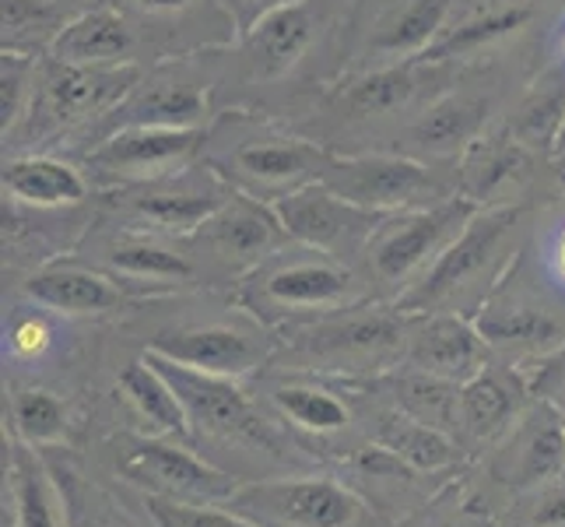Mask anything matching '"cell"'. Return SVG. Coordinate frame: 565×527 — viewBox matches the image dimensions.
Segmentation results:
<instances>
[{"mask_svg": "<svg viewBox=\"0 0 565 527\" xmlns=\"http://www.w3.org/2000/svg\"><path fill=\"white\" fill-rule=\"evenodd\" d=\"M11 503H14V527H67L64 514H56L61 493L50 472L39 467L25 451L11 461Z\"/></svg>", "mask_w": 565, "mask_h": 527, "instance_id": "obj_35", "label": "cell"}, {"mask_svg": "<svg viewBox=\"0 0 565 527\" xmlns=\"http://www.w3.org/2000/svg\"><path fill=\"white\" fill-rule=\"evenodd\" d=\"M404 356L415 373L463 383L489 366V345L478 324L460 314H422L407 327Z\"/></svg>", "mask_w": 565, "mask_h": 527, "instance_id": "obj_18", "label": "cell"}, {"mask_svg": "<svg viewBox=\"0 0 565 527\" xmlns=\"http://www.w3.org/2000/svg\"><path fill=\"white\" fill-rule=\"evenodd\" d=\"M446 64H383V67H359L355 74H344L338 85H330V109L348 124L383 120L415 103L425 77L439 74Z\"/></svg>", "mask_w": 565, "mask_h": 527, "instance_id": "obj_20", "label": "cell"}, {"mask_svg": "<svg viewBox=\"0 0 565 527\" xmlns=\"http://www.w3.org/2000/svg\"><path fill=\"white\" fill-rule=\"evenodd\" d=\"M103 261L116 278H138L151 285H183L193 278V264L186 253L169 246L159 232L124 229L106 243Z\"/></svg>", "mask_w": 565, "mask_h": 527, "instance_id": "obj_28", "label": "cell"}, {"mask_svg": "<svg viewBox=\"0 0 565 527\" xmlns=\"http://www.w3.org/2000/svg\"><path fill=\"white\" fill-rule=\"evenodd\" d=\"M407 327L412 314H404L397 306H373L365 309L348 306L338 314L302 320L296 327V345L309 359H323L334 366H355V362H383L394 351H404Z\"/></svg>", "mask_w": 565, "mask_h": 527, "instance_id": "obj_10", "label": "cell"}, {"mask_svg": "<svg viewBox=\"0 0 565 527\" xmlns=\"http://www.w3.org/2000/svg\"><path fill=\"white\" fill-rule=\"evenodd\" d=\"M544 264H548L552 278L565 288V219L552 229L548 236V250H544Z\"/></svg>", "mask_w": 565, "mask_h": 527, "instance_id": "obj_44", "label": "cell"}, {"mask_svg": "<svg viewBox=\"0 0 565 527\" xmlns=\"http://www.w3.org/2000/svg\"><path fill=\"white\" fill-rule=\"evenodd\" d=\"M281 4H291V0H222V8L228 14V22L236 25V39L257 22V18H264L267 11H275Z\"/></svg>", "mask_w": 565, "mask_h": 527, "instance_id": "obj_42", "label": "cell"}, {"mask_svg": "<svg viewBox=\"0 0 565 527\" xmlns=\"http://www.w3.org/2000/svg\"><path fill=\"white\" fill-rule=\"evenodd\" d=\"M270 401H275V408L291 425H299L302 433L313 436H338L352 425V412H348V404L334 390L309 380L275 383L270 387Z\"/></svg>", "mask_w": 565, "mask_h": 527, "instance_id": "obj_32", "label": "cell"}, {"mask_svg": "<svg viewBox=\"0 0 565 527\" xmlns=\"http://www.w3.org/2000/svg\"><path fill=\"white\" fill-rule=\"evenodd\" d=\"M475 201L454 193L439 204L386 214L362 250L369 282L394 292V299L404 296L439 261V253L460 236L463 225L475 219Z\"/></svg>", "mask_w": 565, "mask_h": 527, "instance_id": "obj_4", "label": "cell"}, {"mask_svg": "<svg viewBox=\"0 0 565 527\" xmlns=\"http://www.w3.org/2000/svg\"><path fill=\"white\" fill-rule=\"evenodd\" d=\"M39 71H43L39 67V56L4 50V61H0V134H4V141L35 106Z\"/></svg>", "mask_w": 565, "mask_h": 527, "instance_id": "obj_37", "label": "cell"}, {"mask_svg": "<svg viewBox=\"0 0 565 527\" xmlns=\"http://www.w3.org/2000/svg\"><path fill=\"white\" fill-rule=\"evenodd\" d=\"M109 120L113 127H211V88L193 77H141Z\"/></svg>", "mask_w": 565, "mask_h": 527, "instance_id": "obj_23", "label": "cell"}, {"mask_svg": "<svg viewBox=\"0 0 565 527\" xmlns=\"http://www.w3.org/2000/svg\"><path fill=\"white\" fill-rule=\"evenodd\" d=\"M0 183H4L8 204L32 211L77 208L92 198L88 172L56 155H14L11 162H4Z\"/></svg>", "mask_w": 565, "mask_h": 527, "instance_id": "obj_24", "label": "cell"}, {"mask_svg": "<svg viewBox=\"0 0 565 527\" xmlns=\"http://www.w3.org/2000/svg\"><path fill=\"white\" fill-rule=\"evenodd\" d=\"M88 8V0H4V50L8 53H50L71 18Z\"/></svg>", "mask_w": 565, "mask_h": 527, "instance_id": "obj_31", "label": "cell"}, {"mask_svg": "<svg viewBox=\"0 0 565 527\" xmlns=\"http://www.w3.org/2000/svg\"><path fill=\"white\" fill-rule=\"evenodd\" d=\"M541 159L544 155H537L527 141H520V134L510 127V120L492 124L463 148L454 187L460 198L475 201L478 208L516 204Z\"/></svg>", "mask_w": 565, "mask_h": 527, "instance_id": "obj_16", "label": "cell"}, {"mask_svg": "<svg viewBox=\"0 0 565 527\" xmlns=\"http://www.w3.org/2000/svg\"><path fill=\"white\" fill-rule=\"evenodd\" d=\"M222 506L257 527H355L362 499L330 478H267L239 485Z\"/></svg>", "mask_w": 565, "mask_h": 527, "instance_id": "obj_8", "label": "cell"}, {"mask_svg": "<svg viewBox=\"0 0 565 527\" xmlns=\"http://www.w3.org/2000/svg\"><path fill=\"white\" fill-rule=\"evenodd\" d=\"M232 187L218 169L190 166L183 172L162 176V180L138 183V187H120L113 193V208L124 211L134 222L130 229H148L159 236H180L190 240L214 211H218L228 198Z\"/></svg>", "mask_w": 565, "mask_h": 527, "instance_id": "obj_6", "label": "cell"}, {"mask_svg": "<svg viewBox=\"0 0 565 527\" xmlns=\"http://www.w3.org/2000/svg\"><path fill=\"white\" fill-rule=\"evenodd\" d=\"M151 514L162 527H257L236 510H222L218 503H172V499H154Z\"/></svg>", "mask_w": 565, "mask_h": 527, "instance_id": "obj_40", "label": "cell"}, {"mask_svg": "<svg viewBox=\"0 0 565 527\" xmlns=\"http://www.w3.org/2000/svg\"><path fill=\"white\" fill-rule=\"evenodd\" d=\"M151 356L169 359L177 366L198 369L207 377L243 380L253 369H260L270 356V338L260 330V324H190L177 330H162L148 345Z\"/></svg>", "mask_w": 565, "mask_h": 527, "instance_id": "obj_14", "label": "cell"}, {"mask_svg": "<svg viewBox=\"0 0 565 527\" xmlns=\"http://www.w3.org/2000/svg\"><path fill=\"white\" fill-rule=\"evenodd\" d=\"M534 520H537V527H565V493H555L544 499Z\"/></svg>", "mask_w": 565, "mask_h": 527, "instance_id": "obj_45", "label": "cell"}, {"mask_svg": "<svg viewBox=\"0 0 565 527\" xmlns=\"http://www.w3.org/2000/svg\"><path fill=\"white\" fill-rule=\"evenodd\" d=\"M116 467L154 499L172 503H225L239 489L232 475L193 457L186 446L169 443L166 436H138L116 443Z\"/></svg>", "mask_w": 565, "mask_h": 527, "instance_id": "obj_9", "label": "cell"}, {"mask_svg": "<svg viewBox=\"0 0 565 527\" xmlns=\"http://www.w3.org/2000/svg\"><path fill=\"white\" fill-rule=\"evenodd\" d=\"M239 299L257 320L327 317L365 303V282L341 257L288 243L246 275Z\"/></svg>", "mask_w": 565, "mask_h": 527, "instance_id": "obj_3", "label": "cell"}, {"mask_svg": "<svg viewBox=\"0 0 565 527\" xmlns=\"http://www.w3.org/2000/svg\"><path fill=\"white\" fill-rule=\"evenodd\" d=\"M562 461H565V425L562 419H544L520 440L516 475L520 482H541L555 475Z\"/></svg>", "mask_w": 565, "mask_h": 527, "instance_id": "obj_39", "label": "cell"}, {"mask_svg": "<svg viewBox=\"0 0 565 527\" xmlns=\"http://www.w3.org/2000/svg\"><path fill=\"white\" fill-rule=\"evenodd\" d=\"M11 419L29 443H56L67 429V408L50 390H18L11 401Z\"/></svg>", "mask_w": 565, "mask_h": 527, "instance_id": "obj_38", "label": "cell"}, {"mask_svg": "<svg viewBox=\"0 0 565 527\" xmlns=\"http://www.w3.org/2000/svg\"><path fill=\"white\" fill-rule=\"evenodd\" d=\"M50 478L61 493L67 527H138L103 489H95L85 475L71 472L67 464H50Z\"/></svg>", "mask_w": 565, "mask_h": 527, "instance_id": "obj_36", "label": "cell"}, {"mask_svg": "<svg viewBox=\"0 0 565 527\" xmlns=\"http://www.w3.org/2000/svg\"><path fill=\"white\" fill-rule=\"evenodd\" d=\"M211 127H113L106 138L85 155L92 180L113 187H138L183 172L207 148Z\"/></svg>", "mask_w": 565, "mask_h": 527, "instance_id": "obj_7", "label": "cell"}, {"mask_svg": "<svg viewBox=\"0 0 565 527\" xmlns=\"http://www.w3.org/2000/svg\"><path fill=\"white\" fill-rule=\"evenodd\" d=\"M520 229V204L478 208L460 236L439 253V261L394 299L412 317L457 314L463 306H481L492 296L505 261H510Z\"/></svg>", "mask_w": 565, "mask_h": 527, "instance_id": "obj_2", "label": "cell"}, {"mask_svg": "<svg viewBox=\"0 0 565 527\" xmlns=\"http://www.w3.org/2000/svg\"><path fill=\"white\" fill-rule=\"evenodd\" d=\"M134 29L127 22V11L106 4H88L71 25L56 35L50 46V61L61 64H85V67H109V64H134Z\"/></svg>", "mask_w": 565, "mask_h": 527, "instance_id": "obj_25", "label": "cell"}, {"mask_svg": "<svg viewBox=\"0 0 565 527\" xmlns=\"http://www.w3.org/2000/svg\"><path fill=\"white\" fill-rule=\"evenodd\" d=\"M484 130H489V99L484 95L443 92L407 127V138L422 155L446 159V155H463V148Z\"/></svg>", "mask_w": 565, "mask_h": 527, "instance_id": "obj_26", "label": "cell"}, {"mask_svg": "<svg viewBox=\"0 0 565 527\" xmlns=\"http://www.w3.org/2000/svg\"><path fill=\"white\" fill-rule=\"evenodd\" d=\"M190 240L204 243V250H211V257L225 261L228 267L236 264L246 275L257 264H264L270 253H278L291 243L275 204L249 198L243 190H232V198Z\"/></svg>", "mask_w": 565, "mask_h": 527, "instance_id": "obj_17", "label": "cell"}, {"mask_svg": "<svg viewBox=\"0 0 565 527\" xmlns=\"http://www.w3.org/2000/svg\"><path fill=\"white\" fill-rule=\"evenodd\" d=\"M558 419H562V425H565V408H562V415H558Z\"/></svg>", "mask_w": 565, "mask_h": 527, "instance_id": "obj_48", "label": "cell"}, {"mask_svg": "<svg viewBox=\"0 0 565 527\" xmlns=\"http://www.w3.org/2000/svg\"><path fill=\"white\" fill-rule=\"evenodd\" d=\"M376 446L401 457L404 464H412L415 472H436L454 461V443L443 429L418 422L412 415H394L386 419L383 429L376 433Z\"/></svg>", "mask_w": 565, "mask_h": 527, "instance_id": "obj_34", "label": "cell"}, {"mask_svg": "<svg viewBox=\"0 0 565 527\" xmlns=\"http://www.w3.org/2000/svg\"><path fill=\"white\" fill-rule=\"evenodd\" d=\"M320 180L352 204L380 214L428 208L457 193V187H446L425 162L404 151H334Z\"/></svg>", "mask_w": 565, "mask_h": 527, "instance_id": "obj_5", "label": "cell"}, {"mask_svg": "<svg viewBox=\"0 0 565 527\" xmlns=\"http://www.w3.org/2000/svg\"><path fill=\"white\" fill-rule=\"evenodd\" d=\"M22 292L29 303L50 309V314H67V317L109 314V309L127 306V292L120 278L106 275V271L85 267V264H67V261L32 271Z\"/></svg>", "mask_w": 565, "mask_h": 527, "instance_id": "obj_22", "label": "cell"}, {"mask_svg": "<svg viewBox=\"0 0 565 527\" xmlns=\"http://www.w3.org/2000/svg\"><path fill=\"white\" fill-rule=\"evenodd\" d=\"M558 166H562V180H565V155H558Z\"/></svg>", "mask_w": 565, "mask_h": 527, "instance_id": "obj_47", "label": "cell"}, {"mask_svg": "<svg viewBox=\"0 0 565 527\" xmlns=\"http://www.w3.org/2000/svg\"><path fill=\"white\" fill-rule=\"evenodd\" d=\"M148 359L162 369L172 387H177V394L186 404L190 425L198 429L201 436L222 440V443H253V446H264V451H275L278 446L275 429H270L257 408L249 404V398L243 394L236 380L198 373V369L159 359V356H151V351H148Z\"/></svg>", "mask_w": 565, "mask_h": 527, "instance_id": "obj_11", "label": "cell"}, {"mask_svg": "<svg viewBox=\"0 0 565 527\" xmlns=\"http://www.w3.org/2000/svg\"><path fill=\"white\" fill-rule=\"evenodd\" d=\"M278 219L288 232L291 243L323 250L330 257H344L352 250H365L369 236L376 232V225L386 219L380 211L359 208L334 187H327L323 180H313L299 190L285 193L275 201Z\"/></svg>", "mask_w": 565, "mask_h": 527, "instance_id": "obj_13", "label": "cell"}, {"mask_svg": "<svg viewBox=\"0 0 565 527\" xmlns=\"http://www.w3.org/2000/svg\"><path fill=\"white\" fill-rule=\"evenodd\" d=\"M116 8H124V11H134V14H177V11H186L193 0H113Z\"/></svg>", "mask_w": 565, "mask_h": 527, "instance_id": "obj_43", "label": "cell"}, {"mask_svg": "<svg viewBox=\"0 0 565 527\" xmlns=\"http://www.w3.org/2000/svg\"><path fill=\"white\" fill-rule=\"evenodd\" d=\"M516 415V390L499 369L484 366L481 373L460 383V422L475 436L492 440L502 429H510Z\"/></svg>", "mask_w": 565, "mask_h": 527, "instance_id": "obj_33", "label": "cell"}, {"mask_svg": "<svg viewBox=\"0 0 565 527\" xmlns=\"http://www.w3.org/2000/svg\"><path fill=\"white\" fill-rule=\"evenodd\" d=\"M141 64H109V67H85V64H61L50 61L39 71V95L35 113H43L53 127H82L113 116L124 106L127 95L141 82Z\"/></svg>", "mask_w": 565, "mask_h": 527, "instance_id": "obj_12", "label": "cell"}, {"mask_svg": "<svg viewBox=\"0 0 565 527\" xmlns=\"http://www.w3.org/2000/svg\"><path fill=\"white\" fill-rule=\"evenodd\" d=\"M120 398L134 408V415L145 422L151 436L183 440L193 429L177 387L148 356L141 362H130L120 373Z\"/></svg>", "mask_w": 565, "mask_h": 527, "instance_id": "obj_29", "label": "cell"}, {"mask_svg": "<svg viewBox=\"0 0 565 527\" xmlns=\"http://www.w3.org/2000/svg\"><path fill=\"white\" fill-rule=\"evenodd\" d=\"M4 341H8V351L14 359H22V362L43 359L50 351V345H53V327L43 317V306L14 314L8 330H4Z\"/></svg>", "mask_w": 565, "mask_h": 527, "instance_id": "obj_41", "label": "cell"}, {"mask_svg": "<svg viewBox=\"0 0 565 527\" xmlns=\"http://www.w3.org/2000/svg\"><path fill=\"white\" fill-rule=\"evenodd\" d=\"M555 43H558V67L565 71V18L558 22V32H555Z\"/></svg>", "mask_w": 565, "mask_h": 527, "instance_id": "obj_46", "label": "cell"}, {"mask_svg": "<svg viewBox=\"0 0 565 527\" xmlns=\"http://www.w3.org/2000/svg\"><path fill=\"white\" fill-rule=\"evenodd\" d=\"M330 159H334V148L246 113H228L218 124H211L204 148V162L211 169H218L236 190L267 204L320 180Z\"/></svg>", "mask_w": 565, "mask_h": 527, "instance_id": "obj_1", "label": "cell"}, {"mask_svg": "<svg viewBox=\"0 0 565 527\" xmlns=\"http://www.w3.org/2000/svg\"><path fill=\"white\" fill-rule=\"evenodd\" d=\"M510 127L544 159H558L565 134V71L555 64L541 74V82L523 95V103L510 116Z\"/></svg>", "mask_w": 565, "mask_h": 527, "instance_id": "obj_30", "label": "cell"}, {"mask_svg": "<svg viewBox=\"0 0 565 527\" xmlns=\"http://www.w3.org/2000/svg\"><path fill=\"white\" fill-rule=\"evenodd\" d=\"M334 18V0H291L257 18L243 35V64L257 82H278L296 71Z\"/></svg>", "mask_w": 565, "mask_h": 527, "instance_id": "obj_15", "label": "cell"}, {"mask_svg": "<svg viewBox=\"0 0 565 527\" xmlns=\"http://www.w3.org/2000/svg\"><path fill=\"white\" fill-rule=\"evenodd\" d=\"M534 11L527 4H489L475 8L450 18L446 32L433 43V50H425L418 56V64H457L475 56L484 46H495L502 39L516 35L520 29H527Z\"/></svg>", "mask_w": 565, "mask_h": 527, "instance_id": "obj_27", "label": "cell"}, {"mask_svg": "<svg viewBox=\"0 0 565 527\" xmlns=\"http://www.w3.org/2000/svg\"><path fill=\"white\" fill-rule=\"evenodd\" d=\"M457 14V0H383L365 25L362 53L373 56V67L418 61L433 50Z\"/></svg>", "mask_w": 565, "mask_h": 527, "instance_id": "obj_19", "label": "cell"}, {"mask_svg": "<svg viewBox=\"0 0 565 527\" xmlns=\"http://www.w3.org/2000/svg\"><path fill=\"white\" fill-rule=\"evenodd\" d=\"M475 324L489 348L516 359H548L565 345L562 320L537 303L492 296L478 306Z\"/></svg>", "mask_w": 565, "mask_h": 527, "instance_id": "obj_21", "label": "cell"}]
</instances>
